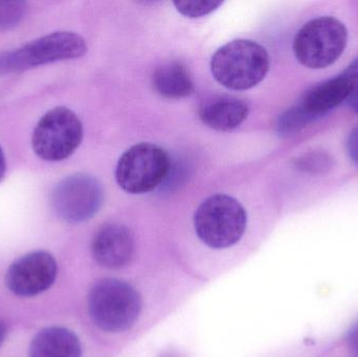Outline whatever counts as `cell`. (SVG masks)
<instances>
[{
  "instance_id": "cell-1",
  "label": "cell",
  "mask_w": 358,
  "mask_h": 357,
  "mask_svg": "<svg viewBox=\"0 0 358 357\" xmlns=\"http://www.w3.org/2000/svg\"><path fill=\"white\" fill-rule=\"evenodd\" d=\"M271 66L269 54L256 41L238 39L216 50L210 71L218 83L231 90H248L266 77Z\"/></svg>"
},
{
  "instance_id": "cell-2",
  "label": "cell",
  "mask_w": 358,
  "mask_h": 357,
  "mask_svg": "<svg viewBox=\"0 0 358 357\" xmlns=\"http://www.w3.org/2000/svg\"><path fill=\"white\" fill-rule=\"evenodd\" d=\"M88 310L92 322L103 331L123 333L136 324L142 310V299L128 283L105 279L90 291Z\"/></svg>"
},
{
  "instance_id": "cell-3",
  "label": "cell",
  "mask_w": 358,
  "mask_h": 357,
  "mask_svg": "<svg viewBox=\"0 0 358 357\" xmlns=\"http://www.w3.org/2000/svg\"><path fill=\"white\" fill-rule=\"evenodd\" d=\"M248 214L243 205L227 194L206 198L196 210L194 226L198 238L215 249H227L243 236Z\"/></svg>"
},
{
  "instance_id": "cell-4",
  "label": "cell",
  "mask_w": 358,
  "mask_h": 357,
  "mask_svg": "<svg viewBox=\"0 0 358 357\" xmlns=\"http://www.w3.org/2000/svg\"><path fill=\"white\" fill-rule=\"evenodd\" d=\"M348 44L346 25L324 16L307 22L296 34L294 52L299 62L311 69L327 68L338 60Z\"/></svg>"
},
{
  "instance_id": "cell-5",
  "label": "cell",
  "mask_w": 358,
  "mask_h": 357,
  "mask_svg": "<svg viewBox=\"0 0 358 357\" xmlns=\"http://www.w3.org/2000/svg\"><path fill=\"white\" fill-rule=\"evenodd\" d=\"M170 169L171 161L163 148L141 143L120 157L115 180L125 192L144 194L157 188L167 178Z\"/></svg>"
},
{
  "instance_id": "cell-6",
  "label": "cell",
  "mask_w": 358,
  "mask_h": 357,
  "mask_svg": "<svg viewBox=\"0 0 358 357\" xmlns=\"http://www.w3.org/2000/svg\"><path fill=\"white\" fill-rule=\"evenodd\" d=\"M87 52L84 38L73 31H56L0 54V75L24 71L57 61L80 58Z\"/></svg>"
},
{
  "instance_id": "cell-7",
  "label": "cell",
  "mask_w": 358,
  "mask_h": 357,
  "mask_svg": "<svg viewBox=\"0 0 358 357\" xmlns=\"http://www.w3.org/2000/svg\"><path fill=\"white\" fill-rule=\"evenodd\" d=\"M83 138V125L78 115L66 107L46 112L33 133L34 151L46 161H60L71 156Z\"/></svg>"
},
{
  "instance_id": "cell-8",
  "label": "cell",
  "mask_w": 358,
  "mask_h": 357,
  "mask_svg": "<svg viewBox=\"0 0 358 357\" xmlns=\"http://www.w3.org/2000/svg\"><path fill=\"white\" fill-rule=\"evenodd\" d=\"M52 203L56 213L65 221H86L102 205V187L92 176L76 174L57 184L52 192Z\"/></svg>"
},
{
  "instance_id": "cell-9",
  "label": "cell",
  "mask_w": 358,
  "mask_h": 357,
  "mask_svg": "<svg viewBox=\"0 0 358 357\" xmlns=\"http://www.w3.org/2000/svg\"><path fill=\"white\" fill-rule=\"evenodd\" d=\"M58 274L56 260L48 252L37 251L17 259L6 272L8 289L19 297H35L50 289Z\"/></svg>"
},
{
  "instance_id": "cell-10",
  "label": "cell",
  "mask_w": 358,
  "mask_h": 357,
  "mask_svg": "<svg viewBox=\"0 0 358 357\" xmlns=\"http://www.w3.org/2000/svg\"><path fill=\"white\" fill-rule=\"evenodd\" d=\"M92 252L94 260L103 268H124L132 261L136 253L134 235L122 224H105L92 239Z\"/></svg>"
},
{
  "instance_id": "cell-11",
  "label": "cell",
  "mask_w": 358,
  "mask_h": 357,
  "mask_svg": "<svg viewBox=\"0 0 358 357\" xmlns=\"http://www.w3.org/2000/svg\"><path fill=\"white\" fill-rule=\"evenodd\" d=\"M357 83L343 75H338L315 86L305 94L298 105L311 121H315L334 110L344 101L349 100L357 89Z\"/></svg>"
},
{
  "instance_id": "cell-12",
  "label": "cell",
  "mask_w": 358,
  "mask_h": 357,
  "mask_svg": "<svg viewBox=\"0 0 358 357\" xmlns=\"http://www.w3.org/2000/svg\"><path fill=\"white\" fill-rule=\"evenodd\" d=\"M245 102L233 96H214L202 102L200 119L217 131H231L239 127L248 115Z\"/></svg>"
},
{
  "instance_id": "cell-13",
  "label": "cell",
  "mask_w": 358,
  "mask_h": 357,
  "mask_svg": "<svg viewBox=\"0 0 358 357\" xmlns=\"http://www.w3.org/2000/svg\"><path fill=\"white\" fill-rule=\"evenodd\" d=\"M29 357H82L81 343L69 329L48 327L34 337Z\"/></svg>"
},
{
  "instance_id": "cell-14",
  "label": "cell",
  "mask_w": 358,
  "mask_h": 357,
  "mask_svg": "<svg viewBox=\"0 0 358 357\" xmlns=\"http://www.w3.org/2000/svg\"><path fill=\"white\" fill-rule=\"evenodd\" d=\"M153 87L157 94L167 99L185 98L194 92L191 75L178 61L166 63L155 71Z\"/></svg>"
},
{
  "instance_id": "cell-15",
  "label": "cell",
  "mask_w": 358,
  "mask_h": 357,
  "mask_svg": "<svg viewBox=\"0 0 358 357\" xmlns=\"http://www.w3.org/2000/svg\"><path fill=\"white\" fill-rule=\"evenodd\" d=\"M222 1L216 0H193V1H176V10L187 18H200L206 16L216 10L219 6H222Z\"/></svg>"
},
{
  "instance_id": "cell-16",
  "label": "cell",
  "mask_w": 358,
  "mask_h": 357,
  "mask_svg": "<svg viewBox=\"0 0 358 357\" xmlns=\"http://www.w3.org/2000/svg\"><path fill=\"white\" fill-rule=\"evenodd\" d=\"M27 3L21 1H0V31L18 24L25 13Z\"/></svg>"
},
{
  "instance_id": "cell-17",
  "label": "cell",
  "mask_w": 358,
  "mask_h": 357,
  "mask_svg": "<svg viewBox=\"0 0 358 357\" xmlns=\"http://www.w3.org/2000/svg\"><path fill=\"white\" fill-rule=\"evenodd\" d=\"M332 159L323 152H313L304 155L298 161V167L303 171L325 173L332 168Z\"/></svg>"
},
{
  "instance_id": "cell-18",
  "label": "cell",
  "mask_w": 358,
  "mask_h": 357,
  "mask_svg": "<svg viewBox=\"0 0 358 357\" xmlns=\"http://www.w3.org/2000/svg\"><path fill=\"white\" fill-rule=\"evenodd\" d=\"M347 151L351 161L358 168V125L353 128L347 138Z\"/></svg>"
},
{
  "instance_id": "cell-19",
  "label": "cell",
  "mask_w": 358,
  "mask_h": 357,
  "mask_svg": "<svg viewBox=\"0 0 358 357\" xmlns=\"http://www.w3.org/2000/svg\"><path fill=\"white\" fill-rule=\"evenodd\" d=\"M348 347L353 356L358 357V323L349 333Z\"/></svg>"
},
{
  "instance_id": "cell-20",
  "label": "cell",
  "mask_w": 358,
  "mask_h": 357,
  "mask_svg": "<svg viewBox=\"0 0 358 357\" xmlns=\"http://www.w3.org/2000/svg\"><path fill=\"white\" fill-rule=\"evenodd\" d=\"M344 77L348 78V79L353 80V81L357 82L358 80V57L355 59L353 62L350 63L348 67L345 69L344 73H342Z\"/></svg>"
},
{
  "instance_id": "cell-21",
  "label": "cell",
  "mask_w": 358,
  "mask_h": 357,
  "mask_svg": "<svg viewBox=\"0 0 358 357\" xmlns=\"http://www.w3.org/2000/svg\"><path fill=\"white\" fill-rule=\"evenodd\" d=\"M349 107L351 110L358 113V88L353 92L348 100Z\"/></svg>"
},
{
  "instance_id": "cell-22",
  "label": "cell",
  "mask_w": 358,
  "mask_h": 357,
  "mask_svg": "<svg viewBox=\"0 0 358 357\" xmlns=\"http://www.w3.org/2000/svg\"><path fill=\"white\" fill-rule=\"evenodd\" d=\"M6 157H4L3 151H2L1 147H0V180H2V177L4 176V173H6Z\"/></svg>"
},
{
  "instance_id": "cell-23",
  "label": "cell",
  "mask_w": 358,
  "mask_h": 357,
  "mask_svg": "<svg viewBox=\"0 0 358 357\" xmlns=\"http://www.w3.org/2000/svg\"><path fill=\"white\" fill-rule=\"evenodd\" d=\"M6 327L4 325L3 322L0 321V345H1L2 342H3L4 337H6Z\"/></svg>"
}]
</instances>
